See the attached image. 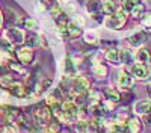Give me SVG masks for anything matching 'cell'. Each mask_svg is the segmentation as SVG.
I'll use <instances>...</instances> for the list:
<instances>
[{"instance_id":"cell-23","label":"cell","mask_w":151,"mask_h":133,"mask_svg":"<svg viewBox=\"0 0 151 133\" xmlns=\"http://www.w3.org/2000/svg\"><path fill=\"white\" fill-rule=\"evenodd\" d=\"M91 71H92V74L98 79H103L107 76V68L103 65V64H100V62H95L92 67H91Z\"/></svg>"},{"instance_id":"cell-5","label":"cell","mask_w":151,"mask_h":133,"mask_svg":"<svg viewBox=\"0 0 151 133\" xmlns=\"http://www.w3.org/2000/svg\"><path fill=\"white\" fill-rule=\"evenodd\" d=\"M130 74L137 80H147L151 76V70L147 64H133L130 68Z\"/></svg>"},{"instance_id":"cell-11","label":"cell","mask_w":151,"mask_h":133,"mask_svg":"<svg viewBox=\"0 0 151 133\" xmlns=\"http://www.w3.org/2000/svg\"><path fill=\"white\" fill-rule=\"evenodd\" d=\"M147 41H148V36L145 32H136L129 38V42L132 47H142Z\"/></svg>"},{"instance_id":"cell-30","label":"cell","mask_w":151,"mask_h":133,"mask_svg":"<svg viewBox=\"0 0 151 133\" xmlns=\"http://www.w3.org/2000/svg\"><path fill=\"white\" fill-rule=\"evenodd\" d=\"M86 130H88V121H77L76 123V132L77 133H86Z\"/></svg>"},{"instance_id":"cell-17","label":"cell","mask_w":151,"mask_h":133,"mask_svg":"<svg viewBox=\"0 0 151 133\" xmlns=\"http://www.w3.org/2000/svg\"><path fill=\"white\" fill-rule=\"evenodd\" d=\"M24 44H26V47H29V48H36V47L42 45V38L36 33H30V35L26 36Z\"/></svg>"},{"instance_id":"cell-39","label":"cell","mask_w":151,"mask_h":133,"mask_svg":"<svg viewBox=\"0 0 151 133\" xmlns=\"http://www.w3.org/2000/svg\"><path fill=\"white\" fill-rule=\"evenodd\" d=\"M2 115H3V112H2V109H0V118H2Z\"/></svg>"},{"instance_id":"cell-16","label":"cell","mask_w":151,"mask_h":133,"mask_svg":"<svg viewBox=\"0 0 151 133\" xmlns=\"http://www.w3.org/2000/svg\"><path fill=\"white\" fill-rule=\"evenodd\" d=\"M50 86H52V80H50V79H41V80L33 86L32 91H33L35 95H41V94H44Z\"/></svg>"},{"instance_id":"cell-35","label":"cell","mask_w":151,"mask_h":133,"mask_svg":"<svg viewBox=\"0 0 151 133\" xmlns=\"http://www.w3.org/2000/svg\"><path fill=\"white\" fill-rule=\"evenodd\" d=\"M88 95H89V98H91L92 101H98V100H100V92H97V91H91V89H89Z\"/></svg>"},{"instance_id":"cell-32","label":"cell","mask_w":151,"mask_h":133,"mask_svg":"<svg viewBox=\"0 0 151 133\" xmlns=\"http://www.w3.org/2000/svg\"><path fill=\"white\" fill-rule=\"evenodd\" d=\"M142 24L145 26L147 30H151V14H147L142 17Z\"/></svg>"},{"instance_id":"cell-28","label":"cell","mask_w":151,"mask_h":133,"mask_svg":"<svg viewBox=\"0 0 151 133\" xmlns=\"http://www.w3.org/2000/svg\"><path fill=\"white\" fill-rule=\"evenodd\" d=\"M137 5V0H122V11L132 12V9Z\"/></svg>"},{"instance_id":"cell-6","label":"cell","mask_w":151,"mask_h":133,"mask_svg":"<svg viewBox=\"0 0 151 133\" xmlns=\"http://www.w3.org/2000/svg\"><path fill=\"white\" fill-rule=\"evenodd\" d=\"M116 85H118L121 89H132L134 86V77L132 74H129V73L121 71V73H118Z\"/></svg>"},{"instance_id":"cell-7","label":"cell","mask_w":151,"mask_h":133,"mask_svg":"<svg viewBox=\"0 0 151 133\" xmlns=\"http://www.w3.org/2000/svg\"><path fill=\"white\" fill-rule=\"evenodd\" d=\"M9 92H11V95L17 97V98H24V97H27V95L32 94L29 91V88L24 83H21V82H14V85L9 88Z\"/></svg>"},{"instance_id":"cell-15","label":"cell","mask_w":151,"mask_h":133,"mask_svg":"<svg viewBox=\"0 0 151 133\" xmlns=\"http://www.w3.org/2000/svg\"><path fill=\"white\" fill-rule=\"evenodd\" d=\"M85 8L88 11V14H91L92 17H95L97 14L101 12V2H100V0H88Z\"/></svg>"},{"instance_id":"cell-40","label":"cell","mask_w":151,"mask_h":133,"mask_svg":"<svg viewBox=\"0 0 151 133\" xmlns=\"http://www.w3.org/2000/svg\"><path fill=\"white\" fill-rule=\"evenodd\" d=\"M0 24H2V18H0Z\"/></svg>"},{"instance_id":"cell-33","label":"cell","mask_w":151,"mask_h":133,"mask_svg":"<svg viewBox=\"0 0 151 133\" xmlns=\"http://www.w3.org/2000/svg\"><path fill=\"white\" fill-rule=\"evenodd\" d=\"M24 26H26L27 29H30V30H35L36 29V21L33 18H26L24 20Z\"/></svg>"},{"instance_id":"cell-24","label":"cell","mask_w":151,"mask_h":133,"mask_svg":"<svg viewBox=\"0 0 151 133\" xmlns=\"http://www.w3.org/2000/svg\"><path fill=\"white\" fill-rule=\"evenodd\" d=\"M85 42L88 44H97L98 42V35L94 30H88L85 32Z\"/></svg>"},{"instance_id":"cell-37","label":"cell","mask_w":151,"mask_h":133,"mask_svg":"<svg viewBox=\"0 0 151 133\" xmlns=\"http://www.w3.org/2000/svg\"><path fill=\"white\" fill-rule=\"evenodd\" d=\"M147 94L150 95V98H151V85H148V86H147Z\"/></svg>"},{"instance_id":"cell-3","label":"cell","mask_w":151,"mask_h":133,"mask_svg":"<svg viewBox=\"0 0 151 133\" xmlns=\"http://www.w3.org/2000/svg\"><path fill=\"white\" fill-rule=\"evenodd\" d=\"M52 111H50L48 106H40L33 111V119L38 126L45 127L50 124V119H52Z\"/></svg>"},{"instance_id":"cell-27","label":"cell","mask_w":151,"mask_h":133,"mask_svg":"<svg viewBox=\"0 0 151 133\" xmlns=\"http://www.w3.org/2000/svg\"><path fill=\"white\" fill-rule=\"evenodd\" d=\"M11 62V55L8 50H2L0 48V65H9Z\"/></svg>"},{"instance_id":"cell-38","label":"cell","mask_w":151,"mask_h":133,"mask_svg":"<svg viewBox=\"0 0 151 133\" xmlns=\"http://www.w3.org/2000/svg\"><path fill=\"white\" fill-rule=\"evenodd\" d=\"M60 133H71V132H70V130H62Z\"/></svg>"},{"instance_id":"cell-29","label":"cell","mask_w":151,"mask_h":133,"mask_svg":"<svg viewBox=\"0 0 151 133\" xmlns=\"http://www.w3.org/2000/svg\"><path fill=\"white\" fill-rule=\"evenodd\" d=\"M14 82L15 80L12 79L11 76H2V77H0V85H2L3 88H8V89L12 86V85H14Z\"/></svg>"},{"instance_id":"cell-36","label":"cell","mask_w":151,"mask_h":133,"mask_svg":"<svg viewBox=\"0 0 151 133\" xmlns=\"http://www.w3.org/2000/svg\"><path fill=\"white\" fill-rule=\"evenodd\" d=\"M9 67H11L12 70H15V71H23V70H21V67H20V65H17V64H14L12 60L9 62Z\"/></svg>"},{"instance_id":"cell-8","label":"cell","mask_w":151,"mask_h":133,"mask_svg":"<svg viewBox=\"0 0 151 133\" xmlns=\"http://www.w3.org/2000/svg\"><path fill=\"white\" fill-rule=\"evenodd\" d=\"M15 55H17V59L23 65H29V64H32V60H33V52H32V48H29V47L18 48V50L15 52Z\"/></svg>"},{"instance_id":"cell-31","label":"cell","mask_w":151,"mask_h":133,"mask_svg":"<svg viewBox=\"0 0 151 133\" xmlns=\"http://www.w3.org/2000/svg\"><path fill=\"white\" fill-rule=\"evenodd\" d=\"M47 132H48V133H59V132H60L59 121H58V123H50V124L47 126Z\"/></svg>"},{"instance_id":"cell-14","label":"cell","mask_w":151,"mask_h":133,"mask_svg":"<svg viewBox=\"0 0 151 133\" xmlns=\"http://www.w3.org/2000/svg\"><path fill=\"white\" fill-rule=\"evenodd\" d=\"M118 11V5L115 0H103L101 2V12L104 15H112Z\"/></svg>"},{"instance_id":"cell-2","label":"cell","mask_w":151,"mask_h":133,"mask_svg":"<svg viewBox=\"0 0 151 133\" xmlns=\"http://www.w3.org/2000/svg\"><path fill=\"white\" fill-rule=\"evenodd\" d=\"M91 89V83L85 76H76L71 85V92L73 95H85Z\"/></svg>"},{"instance_id":"cell-18","label":"cell","mask_w":151,"mask_h":133,"mask_svg":"<svg viewBox=\"0 0 151 133\" xmlns=\"http://www.w3.org/2000/svg\"><path fill=\"white\" fill-rule=\"evenodd\" d=\"M103 94H104V100H107V101H112V103H119L121 101V94L115 88H106Z\"/></svg>"},{"instance_id":"cell-13","label":"cell","mask_w":151,"mask_h":133,"mask_svg":"<svg viewBox=\"0 0 151 133\" xmlns=\"http://www.w3.org/2000/svg\"><path fill=\"white\" fill-rule=\"evenodd\" d=\"M119 62L124 65H133L134 55L130 48H122V50H119Z\"/></svg>"},{"instance_id":"cell-9","label":"cell","mask_w":151,"mask_h":133,"mask_svg":"<svg viewBox=\"0 0 151 133\" xmlns=\"http://www.w3.org/2000/svg\"><path fill=\"white\" fill-rule=\"evenodd\" d=\"M133 111L136 115H139V116H145L151 112V101L150 100H139V101H136L134 106H133Z\"/></svg>"},{"instance_id":"cell-34","label":"cell","mask_w":151,"mask_h":133,"mask_svg":"<svg viewBox=\"0 0 151 133\" xmlns=\"http://www.w3.org/2000/svg\"><path fill=\"white\" fill-rule=\"evenodd\" d=\"M2 133H17V127L14 124H6L2 129Z\"/></svg>"},{"instance_id":"cell-4","label":"cell","mask_w":151,"mask_h":133,"mask_svg":"<svg viewBox=\"0 0 151 133\" xmlns=\"http://www.w3.org/2000/svg\"><path fill=\"white\" fill-rule=\"evenodd\" d=\"M3 38L8 40L12 45H18V44H23L24 40H26V35H24V30L23 29H18V27H8L3 30Z\"/></svg>"},{"instance_id":"cell-20","label":"cell","mask_w":151,"mask_h":133,"mask_svg":"<svg viewBox=\"0 0 151 133\" xmlns=\"http://www.w3.org/2000/svg\"><path fill=\"white\" fill-rule=\"evenodd\" d=\"M104 58L109 60L110 64H118L119 62V50L116 47H110L104 52Z\"/></svg>"},{"instance_id":"cell-19","label":"cell","mask_w":151,"mask_h":133,"mask_svg":"<svg viewBox=\"0 0 151 133\" xmlns=\"http://www.w3.org/2000/svg\"><path fill=\"white\" fill-rule=\"evenodd\" d=\"M89 111H91V114H92L94 118H103L104 114H106V109H104L103 103H100V101H92Z\"/></svg>"},{"instance_id":"cell-21","label":"cell","mask_w":151,"mask_h":133,"mask_svg":"<svg viewBox=\"0 0 151 133\" xmlns=\"http://www.w3.org/2000/svg\"><path fill=\"white\" fill-rule=\"evenodd\" d=\"M76 74H77V67H76V62L73 60L71 56H68L65 59V76L76 77Z\"/></svg>"},{"instance_id":"cell-1","label":"cell","mask_w":151,"mask_h":133,"mask_svg":"<svg viewBox=\"0 0 151 133\" xmlns=\"http://www.w3.org/2000/svg\"><path fill=\"white\" fill-rule=\"evenodd\" d=\"M125 21H127V12L122 11V9H118L115 14H112V15H107L104 24L109 27V29H113V30H119Z\"/></svg>"},{"instance_id":"cell-26","label":"cell","mask_w":151,"mask_h":133,"mask_svg":"<svg viewBox=\"0 0 151 133\" xmlns=\"http://www.w3.org/2000/svg\"><path fill=\"white\" fill-rule=\"evenodd\" d=\"M6 12H8V14H6V17H8L6 23H8V26H9V27H12V26H14V24L18 21V17L15 15V12H14V11H11V9H8Z\"/></svg>"},{"instance_id":"cell-22","label":"cell","mask_w":151,"mask_h":133,"mask_svg":"<svg viewBox=\"0 0 151 133\" xmlns=\"http://www.w3.org/2000/svg\"><path fill=\"white\" fill-rule=\"evenodd\" d=\"M134 60L137 64H148L150 62V53H148L147 48L139 47V50H137L136 55H134Z\"/></svg>"},{"instance_id":"cell-10","label":"cell","mask_w":151,"mask_h":133,"mask_svg":"<svg viewBox=\"0 0 151 133\" xmlns=\"http://www.w3.org/2000/svg\"><path fill=\"white\" fill-rule=\"evenodd\" d=\"M142 127H144L142 121L139 118H136V116L129 118L127 123H125V132L127 133H141Z\"/></svg>"},{"instance_id":"cell-25","label":"cell","mask_w":151,"mask_h":133,"mask_svg":"<svg viewBox=\"0 0 151 133\" xmlns=\"http://www.w3.org/2000/svg\"><path fill=\"white\" fill-rule=\"evenodd\" d=\"M144 12H145L144 5H142V3H137V5L132 9V15H133L134 18H141V17H144Z\"/></svg>"},{"instance_id":"cell-12","label":"cell","mask_w":151,"mask_h":133,"mask_svg":"<svg viewBox=\"0 0 151 133\" xmlns=\"http://www.w3.org/2000/svg\"><path fill=\"white\" fill-rule=\"evenodd\" d=\"M67 33H68V38H71V40L79 38V36L82 35L80 24H77L76 21H68V24H67Z\"/></svg>"}]
</instances>
